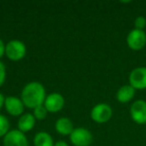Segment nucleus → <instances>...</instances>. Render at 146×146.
I'll use <instances>...</instances> for the list:
<instances>
[{
    "instance_id": "3",
    "label": "nucleus",
    "mask_w": 146,
    "mask_h": 146,
    "mask_svg": "<svg viewBox=\"0 0 146 146\" xmlns=\"http://www.w3.org/2000/svg\"><path fill=\"white\" fill-rule=\"evenodd\" d=\"M69 140L73 146H90L93 135L85 127H76L69 135Z\"/></svg>"
},
{
    "instance_id": "15",
    "label": "nucleus",
    "mask_w": 146,
    "mask_h": 146,
    "mask_svg": "<svg viewBox=\"0 0 146 146\" xmlns=\"http://www.w3.org/2000/svg\"><path fill=\"white\" fill-rule=\"evenodd\" d=\"M10 122L3 114H0V137H4L10 131Z\"/></svg>"
},
{
    "instance_id": "4",
    "label": "nucleus",
    "mask_w": 146,
    "mask_h": 146,
    "mask_svg": "<svg viewBox=\"0 0 146 146\" xmlns=\"http://www.w3.org/2000/svg\"><path fill=\"white\" fill-rule=\"evenodd\" d=\"M112 108L107 103H98L91 109L90 117L94 122L98 124H103L108 122L112 117Z\"/></svg>"
},
{
    "instance_id": "2",
    "label": "nucleus",
    "mask_w": 146,
    "mask_h": 146,
    "mask_svg": "<svg viewBox=\"0 0 146 146\" xmlns=\"http://www.w3.org/2000/svg\"><path fill=\"white\" fill-rule=\"evenodd\" d=\"M26 45L18 39L8 41L5 48V56L11 61H20L26 55Z\"/></svg>"
},
{
    "instance_id": "21",
    "label": "nucleus",
    "mask_w": 146,
    "mask_h": 146,
    "mask_svg": "<svg viewBox=\"0 0 146 146\" xmlns=\"http://www.w3.org/2000/svg\"><path fill=\"white\" fill-rule=\"evenodd\" d=\"M4 101H5V97L1 92H0V109L4 106Z\"/></svg>"
},
{
    "instance_id": "16",
    "label": "nucleus",
    "mask_w": 146,
    "mask_h": 146,
    "mask_svg": "<svg viewBox=\"0 0 146 146\" xmlns=\"http://www.w3.org/2000/svg\"><path fill=\"white\" fill-rule=\"evenodd\" d=\"M33 116L35 117L36 120H39V121H42L45 118L47 117V114H48V111L47 109L44 107V105L38 106V107L34 108L33 109Z\"/></svg>"
},
{
    "instance_id": "1",
    "label": "nucleus",
    "mask_w": 146,
    "mask_h": 146,
    "mask_svg": "<svg viewBox=\"0 0 146 146\" xmlns=\"http://www.w3.org/2000/svg\"><path fill=\"white\" fill-rule=\"evenodd\" d=\"M46 96L45 88L40 82L31 81L22 88L20 98L25 107L34 109L44 104Z\"/></svg>"
},
{
    "instance_id": "14",
    "label": "nucleus",
    "mask_w": 146,
    "mask_h": 146,
    "mask_svg": "<svg viewBox=\"0 0 146 146\" xmlns=\"http://www.w3.org/2000/svg\"><path fill=\"white\" fill-rule=\"evenodd\" d=\"M54 143L52 136L45 131L37 132L33 138L34 146H54Z\"/></svg>"
},
{
    "instance_id": "9",
    "label": "nucleus",
    "mask_w": 146,
    "mask_h": 146,
    "mask_svg": "<svg viewBox=\"0 0 146 146\" xmlns=\"http://www.w3.org/2000/svg\"><path fill=\"white\" fill-rule=\"evenodd\" d=\"M3 146H29V141L25 133L13 129L3 137Z\"/></svg>"
},
{
    "instance_id": "6",
    "label": "nucleus",
    "mask_w": 146,
    "mask_h": 146,
    "mask_svg": "<svg viewBox=\"0 0 146 146\" xmlns=\"http://www.w3.org/2000/svg\"><path fill=\"white\" fill-rule=\"evenodd\" d=\"M129 84L135 90L146 89V66H139L134 68L130 72Z\"/></svg>"
},
{
    "instance_id": "18",
    "label": "nucleus",
    "mask_w": 146,
    "mask_h": 146,
    "mask_svg": "<svg viewBox=\"0 0 146 146\" xmlns=\"http://www.w3.org/2000/svg\"><path fill=\"white\" fill-rule=\"evenodd\" d=\"M5 80H6V66L0 60V87L4 84Z\"/></svg>"
},
{
    "instance_id": "7",
    "label": "nucleus",
    "mask_w": 146,
    "mask_h": 146,
    "mask_svg": "<svg viewBox=\"0 0 146 146\" xmlns=\"http://www.w3.org/2000/svg\"><path fill=\"white\" fill-rule=\"evenodd\" d=\"M130 117L139 125L146 124V101L143 99L135 100L130 106Z\"/></svg>"
},
{
    "instance_id": "8",
    "label": "nucleus",
    "mask_w": 146,
    "mask_h": 146,
    "mask_svg": "<svg viewBox=\"0 0 146 146\" xmlns=\"http://www.w3.org/2000/svg\"><path fill=\"white\" fill-rule=\"evenodd\" d=\"M65 99L62 94L58 92H52L46 96L43 105L49 113H57L63 109Z\"/></svg>"
},
{
    "instance_id": "11",
    "label": "nucleus",
    "mask_w": 146,
    "mask_h": 146,
    "mask_svg": "<svg viewBox=\"0 0 146 146\" xmlns=\"http://www.w3.org/2000/svg\"><path fill=\"white\" fill-rule=\"evenodd\" d=\"M35 123H36V119L33 116V114L27 112V113H23L18 118L17 128H18L19 131L23 132V133H26V132L31 131L34 128Z\"/></svg>"
},
{
    "instance_id": "17",
    "label": "nucleus",
    "mask_w": 146,
    "mask_h": 146,
    "mask_svg": "<svg viewBox=\"0 0 146 146\" xmlns=\"http://www.w3.org/2000/svg\"><path fill=\"white\" fill-rule=\"evenodd\" d=\"M146 27V18L144 16H137L134 20V28L144 30Z\"/></svg>"
},
{
    "instance_id": "12",
    "label": "nucleus",
    "mask_w": 146,
    "mask_h": 146,
    "mask_svg": "<svg viewBox=\"0 0 146 146\" xmlns=\"http://www.w3.org/2000/svg\"><path fill=\"white\" fill-rule=\"evenodd\" d=\"M55 130L58 134L62 136H69L74 130V126L68 117H60L55 122Z\"/></svg>"
},
{
    "instance_id": "10",
    "label": "nucleus",
    "mask_w": 146,
    "mask_h": 146,
    "mask_svg": "<svg viewBox=\"0 0 146 146\" xmlns=\"http://www.w3.org/2000/svg\"><path fill=\"white\" fill-rule=\"evenodd\" d=\"M4 107L9 115L14 116V117H17V116L20 117V116L24 113L25 106H24V104H23L21 98L10 95V96L5 97Z\"/></svg>"
},
{
    "instance_id": "5",
    "label": "nucleus",
    "mask_w": 146,
    "mask_h": 146,
    "mask_svg": "<svg viewBox=\"0 0 146 146\" xmlns=\"http://www.w3.org/2000/svg\"><path fill=\"white\" fill-rule=\"evenodd\" d=\"M127 46L133 51H140L146 45V32L139 29H132L126 37Z\"/></svg>"
},
{
    "instance_id": "20",
    "label": "nucleus",
    "mask_w": 146,
    "mask_h": 146,
    "mask_svg": "<svg viewBox=\"0 0 146 146\" xmlns=\"http://www.w3.org/2000/svg\"><path fill=\"white\" fill-rule=\"evenodd\" d=\"M54 146H69V144L66 141H63V140H59V141L55 142Z\"/></svg>"
},
{
    "instance_id": "19",
    "label": "nucleus",
    "mask_w": 146,
    "mask_h": 146,
    "mask_svg": "<svg viewBox=\"0 0 146 146\" xmlns=\"http://www.w3.org/2000/svg\"><path fill=\"white\" fill-rule=\"evenodd\" d=\"M5 48H6V44L3 42V40L0 38V59L3 56H5Z\"/></svg>"
},
{
    "instance_id": "13",
    "label": "nucleus",
    "mask_w": 146,
    "mask_h": 146,
    "mask_svg": "<svg viewBox=\"0 0 146 146\" xmlns=\"http://www.w3.org/2000/svg\"><path fill=\"white\" fill-rule=\"evenodd\" d=\"M136 90L130 84L122 85L116 92V99L120 103H128L135 96Z\"/></svg>"
}]
</instances>
